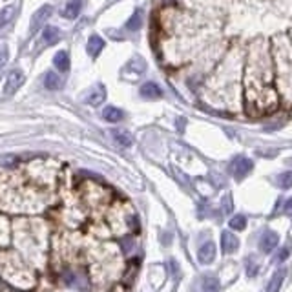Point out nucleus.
Masks as SVG:
<instances>
[{
  "instance_id": "14",
  "label": "nucleus",
  "mask_w": 292,
  "mask_h": 292,
  "mask_svg": "<svg viewBox=\"0 0 292 292\" xmlns=\"http://www.w3.org/2000/svg\"><path fill=\"white\" fill-rule=\"evenodd\" d=\"M104 99H106V91H104V88H102V86H99L97 90H93L90 95H88L86 102H88V104H91V106H99V104H102V102H104Z\"/></svg>"
},
{
  "instance_id": "23",
  "label": "nucleus",
  "mask_w": 292,
  "mask_h": 292,
  "mask_svg": "<svg viewBox=\"0 0 292 292\" xmlns=\"http://www.w3.org/2000/svg\"><path fill=\"white\" fill-rule=\"evenodd\" d=\"M289 254H291V247H283V249L274 256V263H283V261L289 258Z\"/></svg>"
},
{
  "instance_id": "25",
  "label": "nucleus",
  "mask_w": 292,
  "mask_h": 292,
  "mask_svg": "<svg viewBox=\"0 0 292 292\" xmlns=\"http://www.w3.org/2000/svg\"><path fill=\"white\" fill-rule=\"evenodd\" d=\"M230 210H232V201H230V196H227L223 199V212L229 214Z\"/></svg>"
},
{
  "instance_id": "2",
  "label": "nucleus",
  "mask_w": 292,
  "mask_h": 292,
  "mask_svg": "<svg viewBox=\"0 0 292 292\" xmlns=\"http://www.w3.org/2000/svg\"><path fill=\"white\" fill-rule=\"evenodd\" d=\"M22 82H24V73H22L20 69H13V71H9L7 77H5V82H4V93L5 95H13V93L22 86Z\"/></svg>"
},
{
  "instance_id": "9",
  "label": "nucleus",
  "mask_w": 292,
  "mask_h": 292,
  "mask_svg": "<svg viewBox=\"0 0 292 292\" xmlns=\"http://www.w3.org/2000/svg\"><path fill=\"white\" fill-rule=\"evenodd\" d=\"M16 15V7L15 5H5L4 9L0 11V31H4L5 27L9 26L13 18Z\"/></svg>"
},
{
  "instance_id": "18",
  "label": "nucleus",
  "mask_w": 292,
  "mask_h": 292,
  "mask_svg": "<svg viewBox=\"0 0 292 292\" xmlns=\"http://www.w3.org/2000/svg\"><path fill=\"white\" fill-rule=\"evenodd\" d=\"M201 287H203V292H219L221 291V285H219L218 278H214V276L203 278Z\"/></svg>"
},
{
  "instance_id": "4",
  "label": "nucleus",
  "mask_w": 292,
  "mask_h": 292,
  "mask_svg": "<svg viewBox=\"0 0 292 292\" xmlns=\"http://www.w3.org/2000/svg\"><path fill=\"white\" fill-rule=\"evenodd\" d=\"M197 260L203 265H210L216 260V245H214V241H205L199 247V250H197Z\"/></svg>"
},
{
  "instance_id": "26",
  "label": "nucleus",
  "mask_w": 292,
  "mask_h": 292,
  "mask_svg": "<svg viewBox=\"0 0 292 292\" xmlns=\"http://www.w3.org/2000/svg\"><path fill=\"white\" fill-rule=\"evenodd\" d=\"M283 212H285V214H287V212H292V197L285 201V205H283Z\"/></svg>"
},
{
  "instance_id": "8",
  "label": "nucleus",
  "mask_w": 292,
  "mask_h": 292,
  "mask_svg": "<svg viewBox=\"0 0 292 292\" xmlns=\"http://www.w3.org/2000/svg\"><path fill=\"white\" fill-rule=\"evenodd\" d=\"M139 91H141V97H144V99H161L163 97V91L155 82H146V84L141 86Z\"/></svg>"
},
{
  "instance_id": "20",
  "label": "nucleus",
  "mask_w": 292,
  "mask_h": 292,
  "mask_svg": "<svg viewBox=\"0 0 292 292\" xmlns=\"http://www.w3.org/2000/svg\"><path fill=\"white\" fill-rule=\"evenodd\" d=\"M245 269H247V274L250 278H254L258 272H260V263L256 260V256H249L247 260H245Z\"/></svg>"
},
{
  "instance_id": "24",
  "label": "nucleus",
  "mask_w": 292,
  "mask_h": 292,
  "mask_svg": "<svg viewBox=\"0 0 292 292\" xmlns=\"http://www.w3.org/2000/svg\"><path fill=\"white\" fill-rule=\"evenodd\" d=\"M5 62H7V49H5V46H0V68Z\"/></svg>"
},
{
  "instance_id": "15",
  "label": "nucleus",
  "mask_w": 292,
  "mask_h": 292,
  "mask_svg": "<svg viewBox=\"0 0 292 292\" xmlns=\"http://www.w3.org/2000/svg\"><path fill=\"white\" fill-rule=\"evenodd\" d=\"M102 117H104V121H108V122H119V121H122L124 113L115 106H106L102 110Z\"/></svg>"
},
{
  "instance_id": "19",
  "label": "nucleus",
  "mask_w": 292,
  "mask_h": 292,
  "mask_svg": "<svg viewBox=\"0 0 292 292\" xmlns=\"http://www.w3.org/2000/svg\"><path fill=\"white\" fill-rule=\"evenodd\" d=\"M141 24H143V13H141V11H135V13L130 16V20L126 22V29L137 31V29H141Z\"/></svg>"
},
{
  "instance_id": "3",
  "label": "nucleus",
  "mask_w": 292,
  "mask_h": 292,
  "mask_svg": "<svg viewBox=\"0 0 292 292\" xmlns=\"http://www.w3.org/2000/svg\"><path fill=\"white\" fill-rule=\"evenodd\" d=\"M51 13H53V7H51L49 4L38 7V9L35 11V15L31 16V31H38V29H40V27L48 22V18L51 16Z\"/></svg>"
},
{
  "instance_id": "6",
  "label": "nucleus",
  "mask_w": 292,
  "mask_h": 292,
  "mask_svg": "<svg viewBox=\"0 0 292 292\" xmlns=\"http://www.w3.org/2000/svg\"><path fill=\"white\" fill-rule=\"evenodd\" d=\"M221 249H223V254H234L239 249V239L232 232H223L221 234Z\"/></svg>"
},
{
  "instance_id": "11",
  "label": "nucleus",
  "mask_w": 292,
  "mask_h": 292,
  "mask_svg": "<svg viewBox=\"0 0 292 292\" xmlns=\"http://www.w3.org/2000/svg\"><path fill=\"white\" fill-rule=\"evenodd\" d=\"M42 40L48 46H51V44H57L58 40H60V29L55 26H46L42 31Z\"/></svg>"
},
{
  "instance_id": "12",
  "label": "nucleus",
  "mask_w": 292,
  "mask_h": 292,
  "mask_svg": "<svg viewBox=\"0 0 292 292\" xmlns=\"http://www.w3.org/2000/svg\"><path fill=\"white\" fill-rule=\"evenodd\" d=\"M102 48H104V40L99 35H91L90 40H88V53L91 57H97L102 51Z\"/></svg>"
},
{
  "instance_id": "27",
  "label": "nucleus",
  "mask_w": 292,
  "mask_h": 292,
  "mask_svg": "<svg viewBox=\"0 0 292 292\" xmlns=\"http://www.w3.org/2000/svg\"><path fill=\"white\" fill-rule=\"evenodd\" d=\"M133 247V241L132 239H124V243H122V249H124V252H128V250Z\"/></svg>"
},
{
  "instance_id": "10",
  "label": "nucleus",
  "mask_w": 292,
  "mask_h": 292,
  "mask_svg": "<svg viewBox=\"0 0 292 292\" xmlns=\"http://www.w3.org/2000/svg\"><path fill=\"white\" fill-rule=\"evenodd\" d=\"M287 276V271L285 269H278L274 274H272L271 282H269V287H267V292H278L280 287L283 285V280Z\"/></svg>"
},
{
  "instance_id": "16",
  "label": "nucleus",
  "mask_w": 292,
  "mask_h": 292,
  "mask_svg": "<svg viewBox=\"0 0 292 292\" xmlns=\"http://www.w3.org/2000/svg\"><path fill=\"white\" fill-rule=\"evenodd\" d=\"M53 64H55V68H57L58 71H68V69H69V57H68V53H66V51H58V53H55Z\"/></svg>"
},
{
  "instance_id": "13",
  "label": "nucleus",
  "mask_w": 292,
  "mask_h": 292,
  "mask_svg": "<svg viewBox=\"0 0 292 292\" xmlns=\"http://www.w3.org/2000/svg\"><path fill=\"white\" fill-rule=\"evenodd\" d=\"M112 135H113V139H115V143L124 146V148H128V146H132L133 144V137L126 132V130H113Z\"/></svg>"
},
{
  "instance_id": "1",
  "label": "nucleus",
  "mask_w": 292,
  "mask_h": 292,
  "mask_svg": "<svg viewBox=\"0 0 292 292\" xmlns=\"http://www.w3.org/2000/svg\"><path fill=\"white\" fill-rule=\"evenodd\" d=\"M252 168H254V163L249 157H236L230 165V172L236 177V181H243L252 172Z\"/></svg>"
},
{
  "instance_id": "21",
  "label": "nucleus",
  "mask_w": 292,
  "mask_h": 292,
  "mask_svg": "<svg viewBox=\"0 0 292 292\" xmlns=\"http://www.w3.org/2000/svg\"><path fill=\"white\" fill-rule=\"evenodd\" d=\"M276 183L280 188H291L292 186V172H283V174H280L278 175Z\"/></svg>"
},
{
  "instance_id": "7",
  "label": "nucleus",
  "mask_w": 292,
  "mask_h": 292,
  "mask_svg": "<svg viewBox=\"0 0 292 292\" xmlns=\"http://www.w3.org/2000/svg\"><path fill=\"white\" fill-rule=\"evenodd\" d=\"M80 7H82V0H68L64 7L60 9V15L64 18H68V20H73L77 18V15L80 13Z\"/></svg>"
},
{
  "instance_id": "22",
  "label": "nucleus",
  "mask_w": 292,
  "mask_h": 292,
  "mask_svg": "<svg viewBox=\"0 0 292 292\" xmlns=\"http://www.w3.org/2000/svg\"><path fill=\"white\" fill-rule=\"evenodd\" d=\"M230 229H234V230H243L245 227H247V218L245 216H234L232 219H230Z\"/></svg>"
},
{
  "instance_id": "17",
  "label": "nucleus",
  "mask_w": 292,
  "mask_h": 292,
  "mask_svg": "<svg viewBox=\"0 0 292 292\" xmlns=\"http://www.w3.org/2000/svg\"><path fill=\"white\" fill-rule=\"evenodd\" d=\"M44 86H46L48 90L55 91V90H58V88L62 86V80H60V77H58L57 73H53V71H48V73H46V77H44Z\"/></svg>"
},
{
  "instance_id": "5",
  "label": "nucleus",
  "mask_w": 292,
  "mask_h": 292,
  "mask_svg": "<svg viewBox=\"0 0 292 292\" xmlns=\"http://www.w3.org/2000/svg\"><path fill=\"white\" fill-rule=\"evenodd\" d=\"M278 243H280V238H278V234L272 232V230L263 232V236L260 238V249H261V252H265V254H269V252H272V250L276 249Z\"/></svg>"
}]
</instances>
